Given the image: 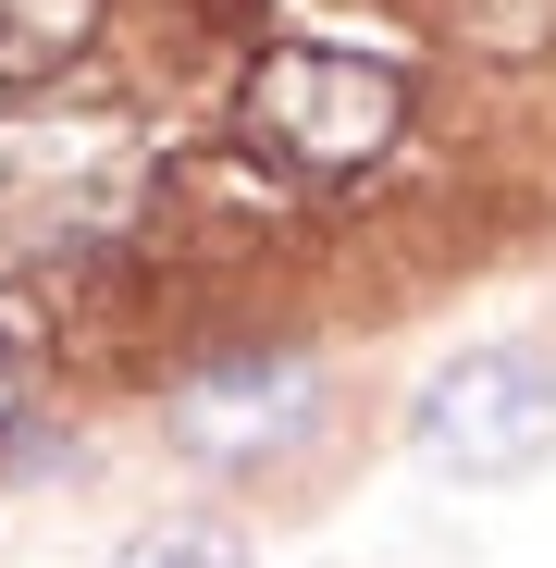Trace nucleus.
<instances>
[{
  "mask_svg": "<svg viewBox=\"0 0 556 568\" xmlns=\"http://www.w3.org/2000/svg\"><path fill=\"white\" fill-rule=\"evenodd\" d=\"M396 124H408V87H396V62H371V50L297 38V50H272L247 74V136L285 161V173H310V185L371 173V161L396 149Z\"/></svg>",
  "mask_w": 556,
  "mask_h": 568,
  "instance_id": "f257e3e1",
  "label": "nucleus"
},
{
  "mask_svg": "<svg viewBox=\"0 0 556 568\" xmlns=\"http://www.w3.org/2000/svg\"><path fill=\"white\" fill-rule=\"evenodd\" d=\"M408 433H421V457L457 469V483H519L556 445V358L544 346H457L408 396Z\"/></svg>",
  "mask_w": 556,
  "mask_h": 568,
  "instance_id": "f03ea898",
  "label": "nucleus"
},
{
  "mask_svg": "<svg viewBox=\"0 0 556 568\" xmlns=\"http://www.w3.org/2000/svg\"><path fill=\"white\" fill-rule=\"evenodd\" d=\"M173 445L185 457H211V469H260V457H285L310 420H322V358L310 346H223L199 358L173 384Z\"/></svg>",
  "mask_w": 556,
  "mask_h": 568,
  "instance_id": "7ed1b4c3",
  "label": "nucleus"
},
{
  "mask_svg": "<svg viewBox=\"0 0 556 568\" xmlns=\"http://www.w3.org/2000/svg\"><path fill=\"white\" fill-rule=\"evenodd\" d=\"M87 38H100V0H0V87L62 74Z\"/></svg>",
  "mask_w": 556,
  "mask_h": 568,
  "instance_id": "20e7f679",
  "label": "nucleus"
},
{
  "mask_svg": "<svg viewBox=\"0 0 556 568\" xmlns=\"http://www.w3.org/2000/svg\"><path fill=\"white\" fill-rule=\"evenodd\" d=\"M112 568H260L235 531H211V519H161V531H137Z\"/></svg>",
  "mask_w": 556,
  "mask_h": 568,
  "instance_id": "39448f33",
  "label": "nucleus"
},
{
  "mask_svg": "<svg viewBox=\"0 0 556 568\" xmlns=\"http://www.w3.org/2000/svg\"><path fill=\"white\" fill-rule=\"evenodd\" d=\"M26 408V334H13V310H0V420Z\"/></svg>",
  "mask_w": 556,
  "mask_h": 568,
  "instance_id": "423d86ee",
  "label": "nucleus"
}]
</instances>
